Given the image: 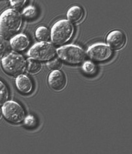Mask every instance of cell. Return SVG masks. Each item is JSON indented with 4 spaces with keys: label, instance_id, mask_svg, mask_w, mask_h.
Returning a JSON list of instances; mask_svg holds the SVG:
<instances>
[{
    "label": "cell",
    "instance_id": "obj_21",
    "mask_svg": "<svg viewBox=\"0 0 132 154\" xmlns=\"http://www.w3.org/2000/svg\"><path fill=\"white\" fill-rule=\"evenodd\" d=\"M36 119L32 115H28L24 118V125L28 127H33L36 125Z\"/></svg>",
    "mask_w": 132,
    "mask_h": 154
},
{
    "label": "cell",
    "instance_id": "obj_22",
    "mask_svg": "<svg viewBox=\"0 0 132 154\" xmlns=\"http://www.w3.org/2000/svg\"><path fill=\"white\" fill-rule=\"evenodd\" d=\"M2 112L1 111V110H0V119H2Z\"/></svg>",
    "mask_w": 132,
    "mask_h": 154
},
{
    "label": "cell",
    "instance_id": "obj_20",
    "mask_svg": "<svg viewBox=\"0 0 132 154\" xmlns=\"http://www.w3.org/2000/svg\"><path fill=\"white\" fill-rule=\"evenodd\" d=\"M27 2V0H10L11 6L16 9L22 8Z\"/></svg>",
    "mask_w": 132,
    "mask_h": 154
},
{
    "label": "cell",
    "instance_id": "obj_5",
    "mask_svg": "<svg viewBox=\"0 0 132 154\" xmlns=\"http://www.w3.org/2000/svg\"><path fill=\"white\" fill-rule=\"evenodd\" d=\"M57 50L50 42H40L34 45L28 52V56L37 61H49L55 57Z\"/></svg>",
    "mask_w": 132,
    "mask_h": 154
},
{
    "label": "cell",
    "instance_id": "obj_16",
    "mask_svg": "<svg viewBox=\"0 0 132 154\" xmlns=\"http://www.w3.org/2000/svg\"><path fill=\"white\" fill-rule=\"evenodd\" d=\"M37 15L36 8L33 6H28L24 9L23 16L27 19H32Z\"/></svg>",
    "mask_w": 132,
    "mask_h": 154
},
{
    "label": "cell",
    "instance_id": "obj_10",
    "mask_svg": "<svg viewBox=\"0 0 132 154\" xmlns=\"http://www.w3.org/2000/svg\"><path fill=\"white\" fill-rule=\"evenodd\" d=\"M30 45L28 37L24 34H18L11 38V46L14 50L22 51L25 50Z\"/></svg>",
    "mask_w": 132,
    "mask_h": 154
},
{
    "label": "cell",
    "instance_id": "obj_3",
    "mask_svg": "<svg viewBox=\"0 0 132 154\" xmlns=\"http://www.w3.org/2000/svg\"><path fill=\"white\" fill-rule=\"evenodd\" d=\"M74 31V26L69 21L66 19L58 21L51 28V41L57 46L64 45L72 38Z\"/></svg>",
    "mask_w": 132,
    "mask_h": 154
},
{
    "label": "cell",
    "instance_id": "obj_15",
    "mask_svg": "<svg viewBox=\"0 0 132 154\" xmlns=\"http://www.w3.org/2000/svg\"><path fill=\"white\" fill-rule=\"evenodd\" d=\"M9 93L7 87L0 80V106H2L8 99Z\"/></svg>",
    "mask_w": 132,
    "mask_h": 154
},
{
    "label": "cell",
    "instance_id": "obj_9",
    "mask_svg": "<svg viewBox=\"0 0 132 154\" xmlns=\"http://www.w3.org/2000/svg\"><path fill=\"white\" fill-rule=\"evenodd\" d=\"M106 42L114 50H119L123 48L126 42V37L123 32L120 30H113L109 33Z\"/></svg>",
    "mask_w": 132,
    "mask_h": 154
},
{
    "label": "cell",
    "instance_id": "obj_19",
    "mask_svg": "<svg viewBox=\"0 0 132 154\" xmlns=\"http://www.w3.org/2000/svg\"><path fill=\"white\" fill-rule=\"evenodd\" d=\"M47 66L49 69L51 70H59L62 68V64L60 60L57 59H54L51 60H49L47 63Z\"/></svg>",
    "mask_w": 132,
    "mask_h": 154
},
{
    "label": "cell",
    "instance_id": "obj_11",
    "mask_svg": "<svg viewBox=\"0 0 132 154\" xmlns=\"http://www.w3.org/2000/svg\"><path fill=\"white\" fill-rule=\"evenodd\" d=\"M17 89L23 94L30 93L33 89V84L29 77L24 75L17 76L16 80Z\"/></svg>",
    "mask_w": 132,
    "mask_h": 154
},
{
    "label": "cell",
    "instance_id": "obj_14",
    "mask_svg": "<svg viewBox=\"0 0 132 154\" xmlns=\"http://www.w3.org/2000/svg\"><path fill=\"white\" fill-rule=\"evenodd\" d=\"M26 69L28 73L31 74L38 73L42 69V65L40 62L34 59H28L26 62Z\"/></svg>",
    "mask_w": 132,
    "mask_h": 154
},
{
    "label": "cell",
    "instance_id": "obj_18",
    "mask_svg": "<svg viewBox=\"0 0 132 154\" xmlns=\"http://www.w3.org/2000/svg\"><path fill=\"white\" fill-rule=\"evenodd\" d=\"M9 46L5 38L0 35V59L3 58L8 52Z\"/></svg>",
    "mask_w": 132,
    "mask_h": 154
},
{
    "label": "cell",
    "instance_id": "obj_4",
    "mask_svg": "<svg viewBox=\"0 0 132 154\" xmlns=\"http://www.w3.org/2000/svg\"><path fill=\"white\" fill-rule=\"evenodd\" d=\"M57 52L62 61L71 65L80 64L85 59L84 50L78 46L66 45L58 48Z\"/></svg>",
    "mask_w": 132,
    "mask_h": 154
},
{
    "label": "cell",
    "instance_id": "obj_6",
    "mask_svg": "<svg viewBox=\"0 0 132 154\" xmlns=\"http://www.w3.org/2000/svg\"><path fill=\"white\" fill-rule=\"evenodd\" d=\"M3 116L10 123L19 124L25 118V112L21 106L14 101H7L2 105Z\"/></svg>",
    "mask_w": 132,
    "mask_h": 154
},
{
    "label": "cell",
    "instance_id": "obj_17",
    "mask_svg": "<svg viewBox=\"0 0 132 154\" xmlns=\"http://www.w3.org/2000/svg\"><path fill=\"white\" fill-rule=\"evenodd\" d=\"M82 69L85 73L88 75H92L96 73V67L95 64L91 61H86L82 66Z\"/></svg>",
    "mask_w": 132,
    "mask_h": 154
},
{
    "label": "cell",
    "instance_id": "obj_2",
    "mask_svg": "<svg viewBox=\"0 0 132 154\" xmlns=\"http://www.w3.org/2000/svg\"><path fill=\"white\" fill-rule=\"evenodd\" d=\"M2 66L3 71L8 75L17 76L26 70V61L21 55L13 51L2 58Z\"/></svg>",
    "mask_w": 132,
    "mask_h": 154
},
{
    "label": "cell",
    "instance_id": "obj_8",
    "mask_svg": "<svg viewBox=\"0 0 132 154\" xmlns=\"http://www.w3.org/2000/svg\"><path fill=\"white\" fill-rule=\"evenodd\" d=\"M67 78L65 74L59 70H53L48 76V84L50 88L57 92H60L66 88Z\"/></svg>",
    "mask_w": 132,
    "mask_h": 154
},
{
    "label": "cell",
    "instance_id": "obj_1",
    "mask_svg": "<svg viewBox=\"0 0 132 154\" xmlns=\"http://www.w3.org/2000/svg\"><path fill=\"white\" fill-rule=\"evenodd\" d=\"M22 23L21 14L16 10H5L0 15V35L5 39L12 38L20 30Z\"/></svg>",
    "mask_w": 132,
    "mask_h": 154
},
{
    "label": "cell",
    "instance_id": "obj_13",
    "mask_svg": "<svg viewBox=\"0 0 132 154\" xmlns=\"http://www.w3.org/2000/svg\"><path fill=\"white\" fill-rule=\"evenodd\" d=\"M35 37L40 42H47L50 37V32L45 26H39L35 32Z\"/></svg>",
    "mask_w": 132,
    "mask_h": 154
},
{
    "label": "cell",
    "instance_id": "obj_7",
    "mask_svg": "<svg viewBox=\"0 0 132 154\" xmlns=\"http://www.w3.org/2000/svg\"><path fill=\"white\" fill-rule=\"evenodd\" d=\"M87 54L92 60L104 62L110 59L112 51L108 45L103 43H96L88 48Z\"/></svg>",
    "mask_w": 132,
    "mask_h": 154
},
{
    "label": "cell",
    "instance_id": "obj_12",
    "mask_svg": "<svg viewBox=\"0 0 132 154\" xmlns=\"http://www.w3.org/2000/svg\"><path fill=\"white\" fill-rule=\"evenodd\" d=\"M84 11L83 8L79 6H72L67 13V17L72 23H78L84 18Z\"/></svg>",
    "mask_w": 132,
    "mask_h": 154
}]
</instances>
